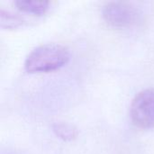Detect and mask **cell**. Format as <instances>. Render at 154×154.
<instances>
[{"instance_id": "6da1fadb", "label": "cell", "mask_w": 154, "mask_h": 154, "mask_svg": "<svg viewBox=\"0 0 154 154\" xmlns=\"http://www.w3.org/2000/svg\"><path fill=\"white\" fill-rule=\"evenodd\" d=\"M69 49L57 42H47L32 49L24 60V69L30 73L49 72L64 66L69 60Z\"/></svg>"}, {"instance_id": "7a4b0ae2", "label": "cell", "mask_w": 154, "mask_h": 154, "mask_svg": "<svg viewBox=\"0 0 154 154\" xmlns=\"http://www.w3.org/2000/svg\"><path fill=\"white\" fill-rule=\"evenodd\" d=\"M105 21L114 27H130L136 24L142 17L139 9L131 3L113 1L106 3L102 8Z\"/></svg>"}, {"instance_id": "3957f363", "label": "cell", "mask_w": 154, "mask_h": 154, "mask_svg": "<svg viewBox=\"0 0 154 154\" xmlns=\"http://www.w3.org/2000/svg\"><path fill=\"white\" fill-rule=\"evenodd\" d=\"M130 117L138 128H153L154 88L143 89L134 97L130 106Z\"/></svg>"}, {"instance_id": "277c9868", "label": "cell", "mask_w": 154, "mask_h": 154, "mask_svg": "<svg viewBox=\"0 0 154 154\" xmlns=\"http://www.w3.org/2000/svg\"><path fill=\"white\" fill-rule=\"evenodd\" d=\"M14 5L18 9L23 12L36 15H42L48 10L50 2L38 0H16Z\"/></svg>"}, {"instance_id": "5b68a950", "label": "cell", "mask_w": 154, "mask_h": 154, "mask_svg": "<svg viewBox=\"0 0 154 154\" xmlns=\"http://www.w3.org/2000/svg\"><path fill=\"white\" fill-rule=\"evenodd\" d=\"M51 129L57 137L66 142L73 141L74 139L77 138L79 134V132L76 126H74L71 124L65 123V122L53 123L51 125Z\"/></svg>"}, {"instance_id": "8992f818", "label": "cell", "mask_w": 154, "mask_h": 154, "mask_svg": "<svg viewBox=\"0 0 154 154\" xmlns=\"http://www.w3.org/2000/svg\"><path fill=\"white\" fill-rule=\"evenodd\" d=\"M23 23V18L4 8L0 9V26L2 29H14Z\"/></svg>"}]
</instances>
